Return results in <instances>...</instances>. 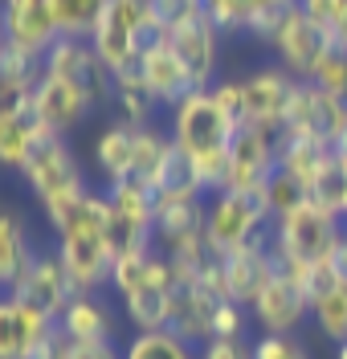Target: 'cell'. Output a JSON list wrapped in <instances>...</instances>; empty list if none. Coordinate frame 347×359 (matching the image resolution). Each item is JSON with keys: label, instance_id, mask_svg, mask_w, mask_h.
Here are the masks:
<instances>
[{"label": "cell", "instance_id": "obj_1", "mask_svg": "<svg viewBox=\"0 0 347 359\" xmlns=\"http://www.w3.org/2000/svg\"><path fill=\"white\" fill-rule=\"evenodd\" d=\"M49 229L57 237V257L66 266L69 282L78 294H98L102 286H111V266H115V249L107 237L111 224V204L107 192H82L78 201L62 204L46 212Z\"/></svg>", "mask_w": 347, "mask_h": 359}, {"label": "cell", "instance_id": "obj_2", "mask_svg": "<svg viewBox=\"0 0 347 359\" xmlns=\"http://www.w3.org/2000/svg\"><path fill=\"white\" fill-rule=\"evenodd\" d=\"M168 135L176 143V151H184L192 172L200 180L208 196L225 188V168H229V147L237 123L221 111V102L212 98L208 90H192L188 98H180L172 111H168Z\"/></svg>", "mask_w": 347, "mask_h": 359}, {"label": "cell", "instance_id": "obj_3", "mask_svg": "<svg viewBox=\"0 0 347 359\" xmlns=\"http://www.w3.org/2000/svg\"><path fill=\"white\" fill-rule=\"evenodd\" d=\"M347 221L335 217L331 208L306 196L299 208H290L286 217H278L274 229H270V249H274L278 266L282 269H299L311 266V262H327L331 249L339 245Z\"/></svg>", "mask_w": 347, "mask_h": 359}, {"label": "cell", "instance_id": "obj_4", "mask_svg": "<svg viewBox=\"0 0 347 359\" xmlns=\"http://www.w3.org/2000/svg\"><path fill=\"white\" fill-rule=\"evenodd\" d=\"M151 37H160V17H156L151 0H107L102 17L90 29L94 53L107 62L111 74L135 66Z\"/></svg>", "mask_w": 347, "mask_h": 359}, {"label": "cell", "instance_id": "obj_5", "mask_svg": "<svg viewBox=\"0 0 347 359\" xmlns=\"http://www.w3.org/2000/svg\"><path fill=\"white\" fill-rule=\"evenodd\" d=\"M21 180L37 196L41 212H53L62 204L78 201L82 192H90L86 188V172H82V163L74 156V147L66 143V135H49V131L37 139L29 163L21 168Z\"/></svg>", "mask_w": 347, "mask_h": 359}, {"label": "cell", "instance_id": "obj_6", "mask_svg": "<svg viewBox=\"0 0 347 359\" xmlns=\"http://www.w3.org/2000/svg\"><path fill=\"white\" fill-rule=\"evenodd\" d=\"M102 192L111 204L107 237H111L115 257L151 253L156 249V196H151V188L139 180H118V184H107Z\"/></svg>", "mask_w": 347, "mask_h": 359}, {"label": "cell", "instance_id": "obj_7", "mask_svg": "<svg viewBox=\"0 0 347 359\" xmlns=\"http://www.w3.org/2000/svg\"><path fill=\"white\" fill-rule=\"evenodd\" d=\"M266 224H274L270 221V208L254 192H229V188H221V192L208 196L205 237L221 257L241 245H250V241H257V237H266L270 233Z\"/></svg>", "mask_w": 347, "mask_h": 359}, {"label": "cell", "instance_id": "obj_8", "mask_svg": "<svg viewBox=\"0 0 347 359\" xmlns=\"http://www.w3.org/2000/svg\"><path fill=\"white\" fill-rule=\"evenodd\" d=\"M343 131H347V98L323 90L319 82H299L294 98H290V111H286V123H282L278 135L335 147V139Z\"/></svg>", "mask_w": 347, "mask_h": 359}, {"label": "cell", "instance_id": "obj_9", "mask_svg": "<svg viewBox=\"0 0 347 359\" xmlns=\"http://www.w3.org/2000/svg\"><path fill=\"white\" fill-rule=\"evenodd\" d=\"M160 37H168V45L176 49V57L188 66V74H192L196 90H208L212 82H217L221 29H217V21L205 13V4H200V8H192V13H184L180 21H172Z\"/></svg>", "mask_w": 347, "mask_h": 359}, {"label": "cell", "instance_id": "obj_10", "mask_svg": "<svg viewBox=\"0 0 347 359\" xmlns=\"http://www.w3.org/2000/svg\"><path fill=\"white\" fill-rule=\"evenodd\" d=\"M274 172H278V131L241 127V131L233 135V147H229L225 188L229 192H254V196H261Z\"/></svg>", "mask_w": 347, "mask_h": 359}, {"label": "cell", "instance_id": "obj_11", "mask_svg": "<svg viewBox=\"0 0 347 359\" xmlns=\"http://www.w3.org/2000/svg\"><path fill=\"white\" fill-rule=\"evenodd\" d=\"M294 78L278 66H261L241 78V127H266V131H282L290 98H294Z\"/></svg>", "mask_w": 347, "mask_h": 359}, {"label": "cell", "instance_id": "obj_12", "mask_svg": "<svg viewBox=\"0 0 347 359\" xmlns=\"http://www.w3.org/2000/svg\"><path fill=\"white\" fill-rule=\"evenodd\" d=\"M331 45L335 41L327 37L323 29H315V25L302 17V8L294 4V8L286 13L282 29L274 33L270 49H274L278 66L286 69L294 82H315V74H319V66H323V57H327Z\"/></svg>", "mask_w": 347, "mask_h": 359}, {"label": "cell", "instance_id": "obj_13", "mask_svg": "<svg viewBox=\"0 0 347 359\" xmlns=\"http://www.w3.org/2000/svg\"><path fill=\"white\" fill-rule=\"evenodd\" d=\"M46 69L49 74H62L74 86L90 98L94 107L98 102H111V90H115V74L107 69V62L94 53L90 37H57L53 49L46 53Z\"/></svg>", "mask_w": 347, "mask_h": 359}, {"label": "cell", "instance_id": "obj_14", "mask_svg": "<svg viewBox=\"0 0 347 359\" xmlns=\"http://www.w3.org/2000/svg\"><path fill=\"white\" fill-rule=\"evenodd\" d=\"M4 294H13V298L29 302V306H37L41 314H49V318L57 323L62 311L69 306V298L78 290H74V282H69L57 249H37V257L29 262V269L13 282V290H4Z\"/></svg>", "mask_w": 347, "mask_h": 359}, {"label": "cell", "instance_id": "obj_15", "mask_svg": "<svg viewBox=\"0 0 347 359\" xmlns=\"http://www.w3.org/2000/svg\"><path fill=\"white\" fill-rule=\"evenodd\" d=\"M250 318H254L257 335H299V327L311 318V302L299 290V282L286 269H278L270 286L250 306Z\"/></svg>", "mask_w": 347, "mask_h": 359}, {"label": "cell", "instance_id": "obj_16", "mask_svg": "<svg viewBox=\"0 0 347 359\" xmlns=\"http://www.w3.org/2000/svg\"><path fill=\"white\" fill-rule=\"evenodd\" d=\"M29 111H33V118H37L49 135H69L74 127L86 123V114L94 111V102L74 86L69 78L46 69L41 82H37V90H33V98H29Z\"/></svg>", "mask_w": 347, "mask_h": 359}, {"label": "cell", "instance_id": "obj_17", "mask_svg": "<svg viewBox=\"0 0 347 359\" xmlns=\"http://www.w3.org/2000/svg\"><path fill=\"white\" fill-rule=\"evenodd\" d=\"M221 266H225V286H229V302L237 306H254L257 294L270 286V278L278 273V257L274 249H270V233L266 237H257L250 245L233 249L221 257Z\"/></svg>", "mask_w": 347, "mask_h": 359}, {"label": "cell", "instance_id": "obj_18", "mask_svg": "<svg viewBox=\"0 0 347 359\" xmlns=\"http://www.w3.org/2000/svg\"><path fill=\"white\" fill-rule=\"evenodd\" d=\"M135 66H139V74H143L147 90L156 94V102L168 107V111H172L180 98H188V94L196 90L188 66L176 57V49L168 45V37H151V41L143 45V53H139Z\"/></svg>", "mask_w": 347, "mask_h": 359}, {"label": "cell", "instance_id": "obj_19", "mask_svg": "<svg viewBox=\"0 0 347 359\" xmlns=\"http://www.w3.org/2000/svg\"><path fill=\"white\" fill-rule=\"evenodd\" d=\"M0 17H4V37H8V45L21 49V53L41 57V62H46V53L53 49V41L62 37L46 0H8V4H0Z\"/></svg>", "mask_w": 347, "mask_h": 359}, {"label": "cell", "instance_id": "obj_20", "mask_svg": "<svg viewBox=\"0 0 347 359\" xmlns=\"http://www.w3.org/2000/svg\"><path fill=\"white\" fill-rule=\"evenodd\" d=\"M57 323L13 294H0V359H33Z\"/></svg>", "mask_w": 347, "mask_h": 359}, {"label": "cell", "instance_id": "obj_21", "mask_svg": "<svg viewBox=\"0 0 347 359\" xmlns=\"http://www.w3.org/2000/svg\"><path fill=\"white\" fill-rule=\"evenodd\" d=\"M217 298L205 294L200 286H180L176 290V302H172V323L168 331L180 335L188 347H205L212 339V323H217Z\"/></svg>", "mask_w": 347, "mask_h": 359}, {"label": "cell", "instance_id": "obj_22", "mask_svg": "<svg viewBox=\"0 0 347 359\" xmlns=\"http://www.w3.org/2000/svg\"><path fill=\"white\" fill-rule=\"evenodd\" d=\"M62 335L69 343H98V339H115V311L107 298L98 294H74L69 306L57 318Z\"/></svg>", "mask_w": 347, "mask_h": 359}, {"label": "cell", "instance_id": "obj_23", "mask_svg": "<svg viewBox=\"0 0 347 359\" xmlns=\"http://www.w3.org/2000/svg\"><path fill=\"white\" fill-rule=\"evenodd\" d=\"M41 135H46V127L33 118L29 107H0V168L21 172Z\"/></svg>", "mask_w": 347, "mask_h": 359}, {"label": "cell", "instance_id": "obj_24", "mask_svg": "<svg viewBox=\"0 0 347 359\" xmlns=\"http://www.w3.org/2000/svg\"><path fill=\"white\" fill-rule=\"evenodd\" d=\"M33 257H37V249L29 245L25 212L13 204H0V290H13V282L29 269Z\"/></svg>", "mask_w": 347, "mask_h": 359}, {"label": "cell", "instance_id": "obj_25", "mask_svg": "<svg viewBox=\"0 0 347 359\" xmlns=\"http://www.w3.org/2000/svg\"><path fill=\"white\" fill-rule=\"evenodd\" d=\"M94 168L102 184H118V180H131L135 168V127H127L123 118L107 123L98 139H94Z\"/></svg>", "mask_w": 347, "mask_h": 359}, {"label": "cell", "instance_id": "obj_26", "mask_svg": "<svg viewBox=\"0 0 347 359\" xmlns=\"http://www.w3.org/2000/svg\"><path fill=\"white\" fill-rule=\"evenodd\" d=\"M208 196H160L156 201V245H172L205 229Z\"/></svg>", "mask_w": 347, "mask_h": 359}, {"label": "cell", "instance_id": "obj_27", "mask_svg": "<svg viewBox=\"0 0 347 359\" xmlns=\"http://www.w3.org/2000/svg\"><path fill=\"white\" fill-rule=\"evenodd\" d=\"M41 74H46L41 57L4 45V53H0V107H29Z\"/></svg>", "mask_w": 347, "mask_h": 359}, {"label": "cell", "instance_id": "obj_28", "mask_svg": "<svg viewBox=\"0 0 347 359\" xmlns=\"http://www.w3.org/2000/svg\"><path fill=\"white\" fill-rule=\"evenodd\" d=\"M331 159H335V151L323 147V143H311V139H282V135H278V168L294 180V184H302L306 192L319 184V176L331 168Z\"/></svg>", "mask_w": 347, "mask_h": 359}, {"label": "cell", "instance_id": "obj_29", "mask_svg": "<svg viewBox=\"0 0 347 359\" xmlns=\"http://www.w3.org/2000/svg\"><path fill=\"white\" fill-rule=\"evenodd\" d=\"M111 107H115V114L127 123V127H151V118H156V111H160V102H156V94L147 90V82H143L139 66L115 74Z\"/></svg>", "mask_w": 347, "mask_h": 359}, {"label": "cell", "instance_id": "obj_30", "mask_svg": "<svg viewBox=\"0 0 347 359\" xmlns=\"http://www.w3.org/2000/svg\"><path fill=\"white\" fill-rule=\"evenodd\" d=\"M123 302V318L135 327V335L143 331H168L172 323V302H176V290H139V294H127L118 298Z\"/></svg>", "mask_w": 347, "mask_h": 359}, {"label": "cell", "instance_id": "obj_31", "mask_svg": "<svg viewBox=\"0 0 347 359\" xmlns=\"http://www.w3.org/2000/svg\"><path fill=\"white\" fill-rule=\"evenodd\" d=\"M168 151H172V135L168 131H160L156 123L151 127H135V168H131V180L151 188V180L160 172V163L168 159Z\"/></svg>", "mask_w": 347, "mask_h": 359}, {"label": "cell", "instance_id": "obj_32", "mask_svg": "<svg viewBox=\"0 0 347 359\" xmlns=\"http://www.w3.org/2000/svg\"><path fill=\"white\" fill-rule=\"evenodd\" d=\"M311 323H315V331H319L331 347L347 343V278L311 306Z\"/></svg>", "mask_w": 347, "mask_h": 359}, {"label": "cell", "instance_id": "obj_33", "mask_svg": "<svg viewBox=\"0 0 347 359\" xmlns=\"http://www.w3.org/2000/svg\"><path fill=\"white\" fill-rule=\"evenodd\" d=\"M274 4H294V0H205V13L217 21L221 33H245L257 13Z\"/></svg>", "mask_w": 347, "mask_h": 359}, {"label": "cell", "instance_id": "obj_34", "mask_svg": "<svg viewBox=\"0 0 347 359\" xmlns=\"http://www.w3.org/2000/svg\"><path fill=\"white\" fill-rule=\"evenodd\" d=\"M53 21H57V33L62 37H90L94 21L102 17L107 0H46Z\"/></svg>", "mask_w": 347, "mask_h": 359}, {"label": "cell", "instance_id": "obj_35", "mask_svg": "<svg viewBox=\"0 0 347 359\" xmlns=\"http://www.w3.org/2000/svg\"><path fill=\"white\" fill-rule=\"evenodd\" d=\"M123 359H196V347H188L172 331H143V335H131V343L123 347Z\"/></svg>", "mask_w": 347, "mask_h": 359}, {"label": "cell", "instance_id": "obj_36", "mask_svg": "<svg viewBox=\"0 0 347 359\" xmlns=\"http://www.w3.org/2000/svg\"><path fill=\"white\" fill-rule=\"evenodd\" d=\"M278 269H282V266H278ZM286 273L299 282V290L306 294V302H311V306H315L323 294H331L335 286H339V282H343V273L335 269V262H331V257H327V262H311V266H299V269H286Z\"/></svg>", "mask_w": 347, "mask_h": 359}, {"label": "cell", "instance_id": "obj_37", "mask_svg": "<svg viewBox=\"0 0 347 359\" xmlns=\"http://www.w3.org/2000/svg\"><path fill=\"white\" fill-rule=\"evenodd\" d=\"M311 192L302 188V184H294V180L286 176L282 168H278L274 176H270V184H266V192H261V201H266V208H270V221H278V217H286L290 208H299L302 201H306Z\"/></svg>", "mask_w": 347, "mask_h": 359}, {"label": "cell", "instance_id": "obj_38", "mask_svg": "<svg viewBox=\"0 0 347 359\" xmlns=\"http://www.w3.org/2000/svg\"><path fill=\"white\" fill-rule=\"evenodd\" d=\"M299 8H302V17L315 29H323L331 41H335V33L347 21V0H299Z\"/></svg>", "mask_w": 347, "mask_h": 359}, {"label": "cell", "instance_id": "obj_39", "mask_svg": "<svg viewBox=\"0 0 347 359\" xmlns=\"http://www.w3.org/2000/svg\"><path fill=\"white\" fill-rule=\"evenodd\" d=\"M315 82L323 90H331V94H339V98H347V45H331L323 57V66H319V74H315Z\"/></svg>", "mask_w": 347, "mask_h": 359}, {"label": "cell", "instance_id": "obj_40", "mask_svg": "<svg viewBox=\"0 0 347 359\" xmlns=\"http://www.w3.org/2000/svg\"><path fill=\"white\" fill-rule=\"evenodd\" d=\"M254 359H311V351L299 335H257Z\"/></svg>", "mask_w": 347, "mask_h": 359}, {"label": "cell", "instance_id": "obj_41", "mask_svg": "<svg viewBox=\"0 0 347 359\" xmlns=\"http://www.w3.org/2000/svg\"><path fill=\"white\" fill-rule=\"evenodd\" d=\"M245 318H250L245 306L221 302L217 306V323H212V339H245Z\"/></svg>", "mask_w": 347, "mask_h": 359}, {"label": "cell", "instance_id": "obj_42", "mask_svg": "<svg viewBox=\"0 0 347 359\" xmlns=\"http://www.w3.org/2000/svg\"><path fill=\"white\" fill-rule=\"evenodd\" d=\"M196 359H254L250 339H208L205 347H196Z\"/></svg>", "mask_w": 347, "mask_h": 359}, {"label": "cell", "instance_id": "obj_43", "mask_svg": "<svg viewBox=\"0 0 347 359\" xmlns=\"http://www.w3.org/2000/svg\"><path fill=\"white\" fill-rule=\"evenodd\" d=\"M69 359H123L115 339H98V343H69Z\"/></svg>", "mask_w": 347, "mask_h": 359}, {"label": "cell", "instance_id": "obj_44", "mask_svg": "<svg viewBox=\"0 0 347 359\" xmlns=\"http://www.w3.org/2000/svg\"><path fill=\"white\" fill-rule=\"evenodd\" d=\"M200 4H205V0H151V8H156V17H160V33H163L172 21H180L184 13L200 8Z\"/></svg>", "mask_w": 347, "mask_h": 359}, {"label": "cell", "instance_id": "obj_45", "mask_svg": "<svg viewBox=\"0 0 347 359\" xmlns=\"http://www.w3.org/2000/svg\"><path fill=\"white\" fill-rule=\"evenodd\" d=\"M331 262H335V269L347 278V229H343V237H339V245L331 249Z\"/></svg>", "mask_w": 347, "mask_h": 359}, {"label": "cell", "instance_id": "obj_46", "mask_svg": "<svg viewBox=\"0 0 347 359\" xmlns=\"http://www.w3.org/2000/svg\"><path fill=\"white\" fill-rule=\"evenodd\" d=\"M331 151H335V159H339V163L347 168V131L339 135V139H335V147H331Z\"/></svg>", "mask_w": 347, "mask_h": 359}, {"label": "cell", "instance_id": "obj_47", "mask_svg": "<svg viewBox=\"0 0 347 359\" xmlns=\"http://www.w3.org/2000/svg\"><path fill=\"white\" fill-rule=\"evenodd\" d=\"M4 45H8V37H4V17H0V53H4Z\"/></svg>", "mask_w": 347, "mask_h": 359}, {"label": "cell", "instance_id": "obj_48", "mask_svg": "<svg viewBox=\"0 0 347 359\" xmlns=\"http://www.w3.org/2000/svg\"><path fill=\"white\" fill-rule=\"evenodd\" d=\"M335 359H347V343H339V347H335Z\"/></svg>", "mask_w": 347, "mask_h": 359}, {"label": "cell", "instance_id": "obj_49", "mask_svg": "<svg viewBox=\"0 0 347 359\" xmlns=\"http://www.w3.org/2000/svg\"><path fill=\"white\" fill-rule=\"evenodd\" d=\"M0 4H8V0H0Z\"/></svg>", "mask_w": 347, "mask_h": 359}]
</instances>
